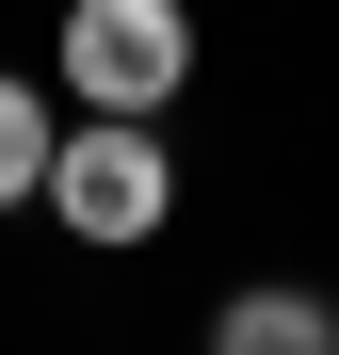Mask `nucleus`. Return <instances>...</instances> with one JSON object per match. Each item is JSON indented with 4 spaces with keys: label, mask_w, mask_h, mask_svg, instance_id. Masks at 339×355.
Returning <instances> with one entry per match:
<instances>
[{
    "label": "nucleus",
    "mask_w": 339,
    "mask_h": 355,
    "mask_svg": "<svg viewBox=\"0 0 339 355\" xmlns=\"http://www.w3.org/2000/svg\"><path fill=\"white\" fill-rule=\"evenodd\" d=\"M210 355H339V291H307V275L226 291V307H210Z\"/></svg>",
    "instance_id": "3"
},
{
    "label": "nucleus",
    "mask_w": 339,
    "mask_h": 355,
    "mask_svg": "<svg viewBox=\"0 0 339 355\" xmlns=\"http://www.w3.org/2000/svg\"><path fill=\"white\" fill-rule=\"evenodd\" d=\"M33 210L65 226V243L130 259V243H162V226H178V146H162L146 113H65V146H49V178H33Z\"/></svg>",
    "instance_id": "1"
},
{
    "label": "nucleus",
    "mask_w": 339,
    "mask_h": 355,
    "mask_svg": "<svg viewBox=\"0 0 339 355\" xmlns=\"http://www.w3.org/2000/svg\"><path fill=\"white\" fill-rule=\"evenodd\" d=\"M49 146H65V97L0 65V210H33V178H49Z\"/></svg>",
    "instance_id": "4"
},
{
    "label": "nucleus",
    "mask_w": 339,
    "mask_h": 355,
    "mask_svg": "<svg viewBox=\"0 0 339 355\" xmlns=\"http://www.w3.org/2000/svg\"><path fill=\"white\" fill-rule=\"evenodd\" d=\"M194 81V0H65V33H49V97L65 113H178Z\"/></svg>",
    "instance_id": "2"
}]
</instances>
